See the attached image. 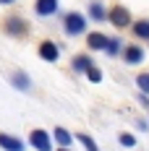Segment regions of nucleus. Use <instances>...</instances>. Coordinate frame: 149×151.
<instances>
[{
    "mask_svg": "<svg viewBox=\"0 0 149 151\" xmlns=\"http://www.w3.org/2000/svg\"><path fill=\"white\" fill-rule=\"evenodd\" d=\"M3 31L13 39H24V37H29V21L21 18V16H5L3 18Z\"/></svg>",
    "mask_w": 149,
    "mask_h": 151,
    "instance_id": "obj_1",
    "label": "nucleus"
},
{
    "mask_svg": "<svg viewBox=\"0 0 149 151\" xmlns=\"http://www.w3.org/2000/svg\"><path fill=\"white\" fill-rule=\"evenodd\" d=\"M84 29H86V18H84V13L68 11V13L63 16V31H65L68 37H78V34H84Z\"/></svg>",
    "mask_w": 149,
    "mask_h": 151,
    "instance_id": "obj_2",
    "label": "nucleus"
},
{
    "mask_svg": "<svg viewBox=\"0 0 149 151\" xmlns=\"http://www.w3.org/2000/svg\"><path fill=\"white\" fill-rule=\"evenodd\" d=\"M105 18H110V24H113L115 29H128V26H131V11H128L126 5H113V8L105 13Z\"/></svg>",
    "mask_w": 149,
    "mask_h": 151,
    "instance_id": "obj_3",
    "label": "nucleus"
},
{
    "mask_svg": "<svg viewBox=\"0 0 149 151\" xmlns=\"http://www.w3.org/2000/svg\"><path fill=\"white\" fill-rule=\"evenodd\" d=\"M29 143L37 151H52V138H50V133L42 130V128H34L29 133Z\"/></svg>",
    "mask_w": 149,
    "mask_h": 151,
    "instance_id": "obj_4",
    "label": "nucleus"
},
{
    "mask_svg": "<svg viewBox=\"0 0 149 151\" xmlns=\"http://www.w3.org/2000/svg\"><path fill=\"white\" fill-rule=\"evenodd\" d=\"M39 58L42 60H47V63H55L60 58V47L55 45V42H50V39H45V42H39Z\"/></svg>",
    "mask_w": 149,
    "mask_h": 151,
    "instance_id": "obj_5",
    "label": "nucleus"
},
{
    "mask_svg": "<svg viewBox=\"0 0 149 151\" xmlns=\"http://www.w3.org/2000/svg\"><path fill=\"white\" fill-rule=\"evenodd\" d=\"M120 52H123V60L128 65H139L144 60V47H139V45H128V47H123Z\"/></svg>",
    "mask_w": 149,
    "mask_h": 151,
    "instance_id": "obj_6",
    "label": "nucleus"
},
{
    "mask_svg": "<svg viewBox=\"0 0 149 151\" xmlns=\"http://www.w3.org/2000/svg\"><path fill=\"white\" fill-rule=\"evenodd\" d=\"M0 149L3 151H24V141L8 133H0Z\"/></svg>",
    "mask_w": 149,
    "mask_h": 151,
    "instance_id": "obj_7",
    "label": "nucleus"
},
{
    "mask_svg": "<svg viewBox=\"0 0 149 151\" xmlns=\"http://www.w3.org/2000/svg\"><path fill=\"white\" fill-rule=\"evenodd\" d=\"M92 65H94V60H92L86 52H81V55H73V60H71V68H73L76 73H86Z\"/></svg>",
    "mask_w": 149,
    "mask_h": 151,
    "instance_id": "obj_8",
    "label": "nucleus"
},
{
    "mask_svg": "<svg viewBox=\"0 0 149 151\" xmlns=\"http://www.w3.org/2000/svg\"><path fill=\"white\" fill-rule=\"evenodd\" d=\"M34 11H37V16H55L58 13V0H37Z\"/></svg>",
    "mask_w": 149,
    "mask_h": 151,
    "instance_id": "obj_9",
    "label": "nucleus"
},
{
    "mask_svg": "<svg viewBox=\"0 0 149 151\" xmlns=\"http://www.w3.org/2000/svg\"><path fill=\"white\" fill-rule=\"evenodd\" d=\"M128 29L134 31V37H139V39H147V42H149V18L131 21V26H128Z\"/></svg>",
    "mask_w": 149,
    "mask_h": 151,
    "instance_id": "obj_10",
    "label": "nucleus"
},
{
    "mask_svg": "<svg viewBox=\"0 0 149 151\" xmlns=\"http://www.w3.org/2000/svg\"><path fill=\"white\" fill-rule=\"evenodd\" d=\"M107 39H110V37H105L102 31H92L89 37H86V47H89V50H105V47H107Z\"/></svg>",
    "mask_w": 149,
    "mask_h": 151,
    "instance_id": "obj_11",
    "label": "nucleus"
},
{
    "mask_svg": "<svg viewBox=\"0 0 149 151\" xmlns=\"http://www.w3.org/2000/svg\"><path fill=\"white\" fill-rule=\"evenodd\" d=\"M11 83H13L18 91H29V86H31V81H29V76L24 73V70H16L13 76H11Z\"/></svg>",
    "mask_w": 149,
    "mask_h": 151,
    "instance_id": "obj_12",
    "label": "nucleus"
},
{
    "mask_svg": "<svg viewBox=\"0 0 149 151\" xmlns=\"http://www.w3.org/2000/svg\"><path fill=\"white\" fill-rule=\"evenodd\" d=\"M52 136H55V141L60 143V149H71V143H73V136H71L65 128H55V130H52Z\"/></svg>",
    "mask_w": 149,
    "mask_h": 151,
    "instance_id": "obj_13",
    "label": "nucleus"
},
{
    "mask_svg": "<svg viewBox=\"0 0 149 151\" xmlns=\"http://www.w3.org/2000/svg\"><path fill=\"white\" fill-rule=\"evenodd\" d=\"M105 5L100 3V0H94V3H89V16L94 18V21H105Z\"/></svg>",
    "mask_w": 149,
    "mask_h": 151,
    "instance_id": "obj_14",
    "label": "nucleus"
},
{
    "mask_svg": "<svg viewBox=\"0 0 149 151\" xmlns=\"http://www.w3.org/2000/svg\"><path fill=\"white\" fill-rule=\"evenodd\" d=\"M78 143H81V146H84V149L86 151H100V146H97V141H94V138L89 136V133H78Z\"/></svg>",
    "mask_w": 149,
    "mask_h": 151,
    "instance_id": "obj_15",
    "label": "nucleus"
},
{
    "mask_svg": "<svg viewBox=\"0 0 149 151\" xmlns=\"http://www.w3.org/2000/svg\"><path fill=\"white\" fill-rule=\"evenodd\" d=\"M120 50H123V42H120L118 37H113V39H107V47H105V52L113 58V55H118Z\"/></svg>",
    "mask_w": 149,
    "mask_h": 151,
    "instance_id": "obj_16",
    "label": "nucleus"
},
{
    "mask_svg": "<svg viewBox=\"0 0 149 151\" xmlns=\"http://www.w3.org/2000/svg\"><path fill=\"white\" fill-rule=\"evenodd\" d=\"M136 86L141 89V94H149V73H139L136 76Z\"/></svg>",
    "mask_w": 149,
    "mask_h": 151,
    "instance_id": "obj_17",
    "label": "nucleus"
},
{
    "mask_svg": "<svg viewBox=\"0 0 149 151\" xmlns=\"http://www.w3.org/2000/svg\"><path fill=\"white\" fill-rule=\"evenodd\" d=\"M118 141H120V146H126V149H134L136 146V136H131V133H120Z\"/></svg>",
    "mask_w": 149,
    "mask_h": 151,
    "instance_id": "obj_18",
    "label": "nucleus"
},
{
    "mask_svg": "<svg viewBox=\"0 0 149 151\" xmlns=\"http://www.w3.org/2000/svg\"><path fill=\"white\" fill-rule=\"evenodd\" d=\"M86 78H89L92 83H100V81H102V73H100V68H97V65H92L89 70H86Z\"/></svg>",
    "mask_w": 149,
    "mask_h": 151,
    "instance_id": "obj_19",
    "label": "nucleus"
},
{
    "mask_svg": "<svg viewBox=\"0 0 149 151\" xmlns=\"http://www.w3.org/2000/svg\"><path fill=\"white\" fill-rule=\"evenodd\" d=\"M11 3H13V0H0V5H11Z\"/></svg>",
    "mask_w": 149,
    "mask_h": 151,
    "instance_id": "obj_20",
    "label": "nucleus"
},
{
    "mask_svg": "<svg viewBox=\"0 0 149 151\" xmlns=\"http://www.w3.org/2000/svg\"><path fill=\"white\" fill-rule=\"evenodd\" d=\"M58 151H71V149H58Z\"/></svg>",
    "mask_w": 149,
    "mask_h": 151,
    "instance_id": "obj_21",
    "label": "nucleus"
}]
</instances>
